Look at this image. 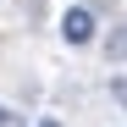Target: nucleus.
<instances>
[{"instance_id":"nucleus-1","label":"nucleus","mask_w":127,"mask_h":127,"mask_svg":"<svg viewBox=\"0 0 127 127\" xmlns=\"http://www.w3.org/2000/svg\"><path fill=\"white\" fill-rule=\"evenodd\" d=\"M94 22H99L94 6H72L66 17H61V39H66V44H89V39H94Z\"/></svg>"},{"instance_id":"nucleus-2","label":"nucleus","mask_w":127,"mask_h":127,"mask_svg":"<svg viewBox=\"0 0 127 127\" xmlns=\"http://www.w3.org/2000/svg\"><path fill=\"white\" fill-rule=\"evenodd\" d=\"M105 55H111V61H127V22H122L111 39H105Z\"/></svg>"},{"instance_id":"nucleus-3","label":"nucleus","mask_w":127,"mask_h":127,"mask_svg":"<svg viewBox=\"0 0 127 127\" xmlns=\"http://www.w3.org/2000/svg\"><path fill=\"white\" fill-rule=\"evenodd\" d=\"M111 99H116L122 111H127V77H111Z\"/></svg>"},{"instance_id":"nucleus-4","label":"nucleus","mask_w":127,"mask_h":127,"mask_svg":"<svg viewBox=\"0 0 127 127\" xmlns=\"http://www.w3.org/2000/svg\"><path fill=\"white\" fill-rule=\"evenodd\" d=\"M0 127H17V116H11V111H6V105H0Z\"/></svg>"},{"instance_id":"nucleus-5","label":"nucleus","mask_w":127,"mask_h":127,"mask_svg":"<svg viewBox=\"0 0 127 127\" xmlns=\"http://www.w3.org/2000/svg\"><path fill=\"white\" fill-rule=\"evenodd\" d=\"M39 127H61V122H55V116H44V122H39Z\"/></svg>"}]
</instances>
